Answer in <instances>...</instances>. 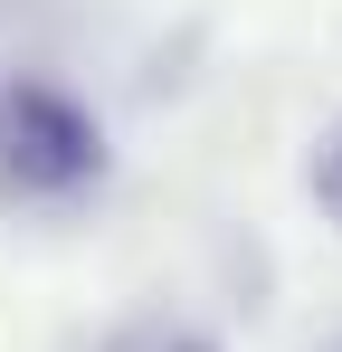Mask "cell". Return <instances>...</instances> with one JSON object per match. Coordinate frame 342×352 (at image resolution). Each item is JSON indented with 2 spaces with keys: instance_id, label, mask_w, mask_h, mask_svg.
Listing matches in <instances>:
<instances>
[{
  "instance_id": "1",
  "label": "cell",
  "mask_w": 342,
  "mask_h": 352,
  "mask_svg": "<svg viewBox=\"0 0 342 352\" xmlns=\"http://www.w3.org/2000/svg\"><path fill=\"white\" fill-rule=\"evenodd\" d=\"M0 172L19 190H48V200L57 190H86L105 172V133L57 86H10V105H0Z\"/></svg>"
},
{
  "instance_id": "2",
  "label": "cell",
  "mask_w": 342,
  "mask_h": 352,
  "mask_svg": "<svg viewBox=\"0 0 342 352\" xmlns=\"http://www.w3.org/2000/svg\"><path fill=\"white\" fill-rule=\"evenodd\" d=\"M304 181H314V210L342 229V115L323 124V143H314V162H304Z\"/></svg>"
},
{
  "instance_id": "3",
  "label": "cell",
  "mask_w": 342,
  "mask_h": 352,
  "mask_svg": "<svg viewBox=\"0 0 342 352\" xmlns=\"http://www.w3.org/2000/svg\"><path fill=\"white\" fill-rule=\"evenodd\" d=\"M162 352H219V343H209V333H181V343H162Z\"/></svg>"
}]
</instances>
